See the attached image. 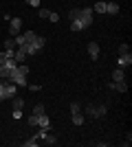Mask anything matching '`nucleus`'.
Here are the masks:
<instances>
[{
	"instance_id": "1",
	"label": "nucleus",
	"mask_w": 132,
	"mask_h": 147,
	"mask_svg": "<svg viewBox=\"0 0 132 147\" xmlns=\"http://www.w3.org/2000/svg\"><path fill=\"white\" fill-rule=\"evenodd\" d=\"M9 81H13L18 88H26V75L20 70V64L11 70V77H9Z\"/></svg>"
},
{
	"instance_id": "2",
	"label": "nucleus",
	"mask_w": 132,
	"mask_h": 147,
	"mask_svg": "<svg viewBox=\"0 0 132 147\" xmlns=\"http://www.w3.org/2000/svg\"><path fill=\"white\" fill-rule=\"evenodd\" d=\"M79 20H82L84 29H88V26L93 24V9H90V7H84V9H82V16H79Z\"/></svg>"
},
{
	"instance_id": "3",
	"label": "nucleus",
	"mask_w": 132,
	"mask_h": 147,
	"mask_svg": "<svg viewBox=\"0 0 132 147\" xmlns=\"http://www.w3.org/2000/svg\"><path fill=\"white\" fill-rule=\"evenodd\" d=\"M20 29H22V18H11L9 20V35H20Z\"/></svg>"
},
{
	"instance_id": "4",
	"label": "nucleus",
	"mask_w": 132,
	"mask_h": 147,
	"mask_svg": "<svg viewBox=\"0 0 132 147\" xmlns=\"http://www.w3.org/2000/svg\"><path fill=\"white\" fill-rule=\"evenodd\" d=\"M5 90H7V99H13V97H16V90H18V86H16L13 81L5 79Z\"/></svg>"
},
{
	"instance_id": "5",
	"label": "nucleus",
	"mask_w": 132,
	"mask_h": 147,
	"mask_svg": "<svg viewBox=\"0 0 132 147\" xmlns=\"http://www.w3.org/2000/svg\"><path fill=\"white\" fill-rule=\"evenodd\" d=\"M13 59L18 61V64H24V59H26V51H24V46H18V51H13Z\"/></svg>"
},
{
	"instance_id": "6",
	"label": "nucleus",
	"mask_w": 132,
	"mask_h": 147,
	"mask_svg": "<svg viewBox=\"0 0 132 147\" xmlns=\"http://www.w3.org/2000/svg\"><path fill=\"white\" fill-rule=\"evenodd\" d=\"M110 88H112V90H117V92H128V84H126V79H121V81H112V84H110Z\"/></svg>"
},
{
	"instance_id": "7",
	"label": "nucleus",
	"mask_w": 132,
	"mask_h": 147,
	"mask_svg": "<svg viewBox=\"0 0 132 147\" xmlns=\"http://www.w3.org/2000/svg\"><path fill=\"white\" fill-rule=\"evenodd\" d=\"M88 55L93 57V61L99 57V44H97V42H90V44H88Z\"/></svg>"
},
{
	"instance_id": "8",
	"label": "nucleus",
	"mask_w": 132,
	"mask_h": 147,
	"mask_svg": "<svg viewBox=\"0 0 132 147\" xmlns=\"http://www.w3.org/2000/svg\"><path fill=\"white\" fill-rule=\"evenodd\" d=\"M121 79H126V68L117 66V68L112 70V81H121Z\"/></svg>"
},
{
	"instance_id": "9",
	"label": "nucleus",
	"mask_w": 132,
	"mask_h": 147,
	"mask_svg": "<svg viewBox=\"0 0 132 147\" xmlns=\"http://www.w3.org/2000/svg\"><path fill=\"white\" fill-rule=\"evenodd\" d=\"M132 64V55L130 53H123V55H119V66L121 68H128Z\"/></svg>"
},
{
	"instance_id": "10",
	"label": "nucleus",
	"mask_w": 132,
	"mask_h": 147,
	"mask_svg": "<svg viewBox=\"0 0 132 147\" xmlns=\"http://www.w3.org/2000/svg\"><path fill=\"white\" fill-rule=\"evenodd\" d=\"M11 70H13V68H9L7 64H0V79H2V81L9 79V77H11Z\"/></svg>"
},
{
	"instance_id": "11",
	"label": "nucleus",
	"mask_w": 132,
	"mask_h": 147,
	"mask_svg": "<svg viewBox=\"0 0 132 147\" xmlns=\"http://www.w3.org/2000/svg\"><path fill=\"white\" fill-rule=\"evenodd\" d=\"M106 13L108 16H117L119 13V5L117 2H106Z\"/></svg>"
},
{
	"instance_id": "12",
	"label": "nucleus",
	"mask_w": 132,
	"mask_h": 147,
	"mask_svg": "<svg viewBox=\"0 0 132 147\" xmlns=\"http://www.w3.org/2000/svg\"><path fill=\"white\" fill-rule=\"evenodd\" d=\"M49 125H51V119L46 117V112L40 114V117H38V127H49Z\"/></svg>"
},
{
	"instance_id": "13",
	"label": "nucleus",
	"mask_w": 132,
	"mask_h": 147,
	"mask_svg": "<svg viewBox=\"0 0 132 147\" xmlns=\"http://www.w3.org/2000/svg\"><path fill=\"white\" fill-rule=\"evenodd\" d=\"M11 103H13V110H22V108H24V99H20L18 94H16V97L11 99Z\"/></svg>"
},
{
	"instance_id": "14",
	"label": "nucleus",
	"mask_w": 132,
	"mask_h": 147,
	"mask_svg": "<svg viewBox=\"0 0 132 147\" xmlns=\"http://www.w3.org/2000/svg\"><path fill=\"white\" fill-rule=\"evenodd\" d=\"M84 117H97V105H86L84 108Z\"/></svg>"
},
{
	"instance_id": "15",
	"label": "nucleus",
	"mask_w": 132,
	"mask_h": 147,
	"mask_svg": "<svg viewBox=\"0 0 132 147\" xmlns=\"http://www.w3.org/2000/svg\"><path fill=\"white\" fill-rule=\"evenodd\" d=\"M22 37H24V44H31V42H35L38 33H33V31H26V33H22Z\"/></svg>"
},
{
	"instance_id": "16",
	"label": "nucleus",
	"mask_w": 132,
	"mask_h": 147,
	"mask_svg": "<svg viewBox=\"0 0 132 147\" xmlns=\"http://www.w3.org/2000/svg\"><path fill=\"white\" fill-rule=\"evenodd\" d=\"M84 121H86V117H84L82 112H75V114H73V123H75V125H84Z\"/></svg>"
},
{
	"instance_id": "17",
	"label": "nucleus",
	"mask_w": 132,
	"mask_h": 147,
	"mask_svg": "<svg viewBox=\"0 0 132 147\" xmlns=\"http://www.w3.org/2000/svg\"><path fill=\"white\" fill-rule=\"evenodd\" d=\"M79 16H82V9H79V7H75V9H70V13H68L70 22H73V20H79Z\"/></svg>"
},
{
	"instance_id": "18",
	"label": "nucleus",
	"mask_w": 132,
	"mask_h": 147,
	"mask_svg": "<svg viewBox=\"0 0 132 147\" xmlns=\"http://www.w3.org/2000/svg\"><path fill=\"white\" fill-rule=\"evenodd\" d=\"M70 31H84V24H82V20H73V22H70Z\"/></svg>"
},
{
	"instance_id": "19",
	"label": "nucleus",
	"mask_w": 132,
	"mask_h": 147,
	"mask_svg": "<svg viewBox=\"0 0 132 147\" xmlns=\"http://www.w3.org/2000/svg\"><path fill=\"white\" fill-rule=\"evenodd\" d=\"M33 44H35V46H38V49H40V51H42V49H44V44H46V37H42V35H38V37H35V42H33Z\"/></svg>"
},
{
	"instance_id": "20",
	"label": "nucleus",
	"mask_w": 132,
	"mask_h": 147,
	"mask_svg": "<svg viewBox=\"0 0 132 147\" xmlns=\"http://www.w3.org/2000/svg\"><path fill=\"white\" fill-rule=\"evenodd\" d=\"M95 13H106V2H95Z\"/></svg>"
},
{
	"instance_id": "21",
	"label": "nucleus",
	"mask_w": 132,
	"mask_h": 147,
	"mask_svg": "<svg viewBox=\"0 0 132 147\" xmlns=\"http://www.w3.org/2000/svg\"><path fill=\"white\" fill-rule=\"evenodd\" d=\"M5 49H7V51H13V49H16V40H13V37L5 40Z\"/></svg>"
},
{
	"instance_id": "22",
	"label": "nucleus",
	"mask_w": 132,
	"mask_h": 147,
	"mask_svg": "<svg viewBox=\"0 0 132 147\" xmlns=\"http://www.w3.org/2000/svg\"><path fill=\"white\" fill-rule=\"evenodd\" d=\"M44 112H46V108H44L42 103H38L35 108H33V114H35V117H40V114H44Z\"/></svg>"
},
{
	"instance_id": "23",
	"label": "nucleus",
	"mask_w": 132,
	"mask_h": 147,
	"mask_svg": "<svg viewBox=\"0 0 132 147\" xmlns=\"http://www.w3.org/2000/svg\"><path fill=\"white\" fill-rule=\"evenodd\" d=\"M42 141H44V143H49V145H53V143H55L57 138H55V136H53V134H51V132H46V136H44Z\"/></svg>"
},
{
	"instance_id": "24",
	"label": "nucleus",
	"mask_w": 132,
	"mask_h": 147,
	"mask_svg": "<svg viewBox=\"0 0 132 147\" xmlns=\"http://www.w3.org/2000/svg\"><path fill=\"white\" fill-rule=\"evenodd\" d=\"M0 101H7V90H5V81L0 84Z\"/></svg>"
},
{
	"instance_id": "25",
	"label": "nucleus",
	"mask_w": 132,
	"mask_h": 147,
	"mask_svg": "<svg viewBox=\"0 0 132 147\" xmlns=\"http://www.w3.org/2000/svg\"><path fill=\"white\" fill-rule=\"evenodd\" d=\"M123 53H130V46H128L126 42H123V44H119V55H123Z\"/></svg>"
},
{
	"instance_id": "26",
	"label": "nucleus",
	"mask_w": 132,
	"mask_h": 147,
	"mask_svg": "<svg viewBox=\"0 0 132 147\" xmlns=\"http://www.w3.org/2000/svg\"><path fill=\"white\" fill-rule=\"evenodd\" d=\"M29 125H31V127H38V117H35V114H31V117H29Z\"/></svg>"
},
{
	"instance_id": "27",
	"label": "nucleus",
	"mask_w": 132,
	"mask_h": 147,
	"mask_svg": "<svg viewBox=\"0 0 132 147\" xmlns=\"http://www.w3.org/2000/svg\"><path fill=\"white\" fill-rule=\"evenodd\" d=\"M38 145V138L33 136V138H29V141H24V147H35Z\"/></svg>"
},
{
	"instance_id": "28",
	"label": "nucleus",
	"mask_w": 132,
	"mask_h": 147,
	"mask_svg": "<svg viewBox=\"0 0 132 147\" xmlns=\"http://www.w3.org/2000/svg\"><path fill=\"white\" fill-rule=\"evenodd\" d=\"M75 112H82V105L79 103H70V114H75Z\"/></svg>"
},
{
	"instance_id": "29",
	"label": "nucleus",
	"mask_w": 132,
	"mask_h": 147,
	"mask_svg": "<svg viewBox=\"0 0 132 147\" xmlns=\"http://www.w3.org/2000/svg\"><path fill=\"white\" fill-rule=\"evenodd\" d=\"M26 88H29L31 92H38V90H40V86H38V84H26Z\"/></svg>"
},
{
	"instance_id": "30",
	"label": "nucleus",
	"mask_w": 132,
	"mask_h": 147,
	"mask_svg": "<svg viewBox=\"0 0 132 147\" xmlns=\"http://www.w3.org/2000/svg\"><path fill=\"white\" fill-rule=\"evenodd\" d=\"M49 9H40V18H46V20H49Z\"/></svg>"
},
{
	"instance_id": "31",
	"label": "nucleus",
	"mask_w": 132,
	"mask_h": 147,
	"mask_svg": "<svg viewBox=\"0 0 132 147\" xmlns=\"http://www.w3.org/2000/svg\"><path fill=\"white\" fill-rule=\"evenodd\" d=\"M49 20H51V22H57V20H60V16H57V13H53V11H51V13H49Z\"/></svg>"
},
{
	"instance_id": "32",
	"label": "nucleus",
	"mask_w": 132,
	"mask_h": 147,
	"mask_svg": "<svg viewBox=\"0 0 132 147\" xmlns=\"http://www.w3.org/2000/svg\"><path fill=\"white\" fill-rule=\"evenodd\" d=\"M26 2H29L31 7H38V9H40V0H26Z\"/></svg>"
},
{
	"instance_id": "33",
	"label": "nucleus",
	"mask_w": 132,
	"mask_h": 147,
	"mask_svg": "<svg viewBox=\"0 0 132 147\" xmlns=\"http://www.w3.org/2000/svg\"><path fill=\"white\" fill-rule=\"evenodd\" d=\"M13 119H22V110H13Z\"/></svg>"
}]
</instances>
